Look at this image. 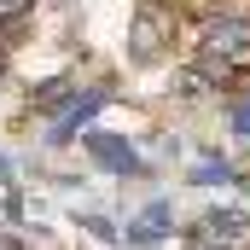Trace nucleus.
I'll use <instances>...</instances> for the list:
<instances>
[{"label": "nucleus", "mask_w": 250, "mask_h": 250, "mask_svg": "<svg viewBox=\"0 0 250 250\" xmlns=\"http://www.w3.org/2000/svg\"><path fill=\"white\" fill-rule=\"evenodd\" d=\"M169 29H175V12L157 6V0H146L140 18H134V41H128V53H134V59H157L163 41H169Z\"/></svg>", "instance_id": "1"}, {"label": "nucleus", "mask_w": 250, "mask_h": 250, "mask_svg": "<svg viewBox=\"0 0 250 250\" xmlns=\"http://www.w3.org/2000/svg\"><path fill=\"white\" fill-rule=\"evenodd\" d=\"M82 146H87L99 163H111L117 175H134V169H140V157L128 151V140H111V134H82Z\"/></svg>", "instance_id": "2"}, {"label": "nucleus", "mask_w": 250, "mask_h": 250, "mask_svg": "<svg viewBox=\"0 0 250 250\" xmlns=\"http://www.w3.org/2000/svg\"><path fill=\"white\" fill-rule=\"evenodd\" d=\"M233 239H245V215H239V209L204 215V227H198V245H233Z\"/></svg>", "instance_id": "3"}, {"label": "nucleus", "mask_w": 250, "mask_h": 250, "mask_svg": "<svg viewBox=\"0 0 250 250\" xmlns=\"http://www.w3.org/2000/svg\"><path fill=\"white\" fill-rule=\"evenodd\" d=\"M204 47H209V59H239L250 47V29L245 23H215V29L204 35Z\"/></svg>", "instance_id": "4"}, {"label": "nucleus", "mask_w": 250, "mask_h": 250, "mask_svg": "<svg viewBox=\"0 0 250 250\" xmlns=\"http://www.w3.org/2000/svg\"><path fill=\"white\" fill-rule=\"evenodd\" d=\"M169 233V204H151L134 227H128V245H151V239H163Z\"/></svg>", "instance_id": "5"}, {"label": "nucleus", "mask_w": 250, "mask_h": 250, "mask_svg": "<svg viewBox=\"0 0 250 250\" xmlns=\"http://www.w3.org/2000/svg\"><path fill=\"white\" fill-rule=\"evenodd\" d=\"M192 181H198V187H215V181H233V169H227L221 157H198V163H192Z\"/></svg>", "instance_id": "6"}, {"label": "nucleus", "mask_w": 250, "mask_h": 250, "mask_svg": "<svg viewBox=\"0 0 250 250\" xmlns=\"http://www.w3.org/2000/svg\"><path fill=\"white\" fill-rule=\"evenodd\" d=\"M227 117H233L239 134H250V99H233V105H227Z\"/></svg>", "instance_id": "7"}, {"label": "nucleus", "mask_w": 250, "mask_h": 250, "mask_svg": "<svg viewBox=\"0 0 250 250\" xmlns=\"http://www.w3.org/2000/svg\"><path fill=\"white\" fill-rule=\"evenodd\" d=\"M23 6H29V0H0V18H18Z\"/></svg>", "instance_id": "8"}]
</instances>
